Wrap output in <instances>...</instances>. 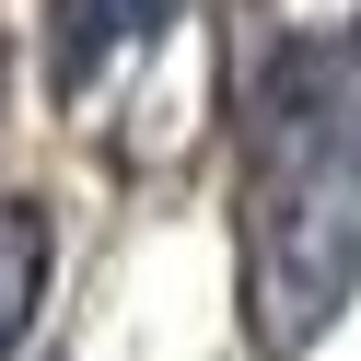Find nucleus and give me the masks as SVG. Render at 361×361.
I'll use <instances>...</instances> for the list:
<instances>
[{
    "label": "nucleus",
    "instance_id": "1",
    "mask_svg": "<svg viewBox=\"0 0 361 361\" xmlns=\"http://www.w3.org/2000/svg\"><path fill=\"white\" fill-rule=\"evenodd\" d=\"M361 291V12L291 24L245 71V326L303 361Z\"/></svg>",
    "mask_w": 361,
    "mask_h": 361
},
{
    "label": "nucleus",
    "instance_id": "3",
    "mask_svg": "<svg viewBox=\"0 0 361 361\" xmlns=\"http://www.w3.org/2000/svg\"><path fill=\"white\" fill-rule=\"evenodd\" d=\"M47 257H59L47 210H35V198H0V361L24 350L35 303H47Z\"/></svg>",
    "mask_w": 361,
    "mask_h": 361
},
{
    "label": "nucleus",
    "instance_id": "2",
    "mask_svg": "<svg viewBox=\"0 0 361 361\" xmlns=\"http://www.w3.org/2000/svg\"><path fill=\"white\" fill-rule=\"evenodd\" d=\"M187 0H59L47 12V82L59 94H82L94 71H117L128 47H140L152 24H175Z\"/></svg>",
    "mask_w": 361,
    "mask_h": 361
}]
</instances>
